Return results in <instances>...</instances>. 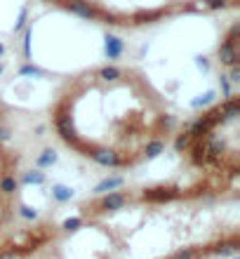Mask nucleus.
I'll return each instance as SVG.
<instances>
[{"mask_svg": "<svg viewBox=\"0 0 240 259\" xmlns=\"http://www.w3.org/2000/svg\"><path fill=\"white\" fill-rule=\"evenodd\" d=\"M87 156L92 158L94 163L104 165V167H116V165H120L118 153H116V151H111V149H94V151H90Z\"/></svg>", "mask_w": 240, "mask_h": 259, "instance_id": "nucleus-1", "label": "nucleus"}, {"mask_svg": "<svg viewBox=\"0 0 240 259\" xmlns=\"http://www.w3.org/2000/svg\"><path fill=\"white\" fill-rule=\"evenodd\" d=\"M219 59H221V64L224 66H233V64H238V50H236V42H221V47H219Z\"/></svg>", "mask_w": 240, "mask_h": 259, "instance_id": "nucleus-2", "label": "nucleus"}, {"mask_svg": "<svg viewBox=\"0 0 240 259\" xmlns=\"http://www.w3.org/2000/svg\"><path fill=\"white\" fill-rule=\"evenodd\" d=\"M125 203H127V193H122V191H118V193H106V196L101 198L99 207H101V210H120V207H122Z\"/></svg>", "mask_w": 240, "mask_h": 259, "instance_id": "nucleus-3", "label": "nucleus"}, {"mask_svg": "<svg viewBox=\"0 0 240 259\" xmlns=\"http://www.w3.org/2000/svg\"><path fill=\"white\" fill-rule=\"evenodd\" d=\"M68 10L73 14H78V17H82V19H99V12L90 2H68Z\"/></svg>", "mask_w": 240, "mask_h": 259, "instance_id": "nucleus-4", "label": "nucleus"}, {"mask_svg": "<svg viewBox=\"0 0 240 259\" xmlns=\"http://www.w3.org/2000/svg\"><path fill=\"white\" fill-rule=\"evenodd\" d=\"M122 40L120 38H116V36H106V57L108 59H118L120 55H122Z\"/></svg>", "mask_w": 240, "mask_h": 259, "instance_id": "nucleus-5", "label": "nucleus"}, {"mask_svg": "<svg viewBox=\"0 0 240 259\" xmlns=\"http://www.w3.org/2000/svg\"><path fill=\"white\" fill-rule=\"evenodd\" d=\"M162 151H165V141H162V139H153V141H148L146 144L144 156H146V160H153V158H158Z\"/></svg>", "mask_w": 240, "mask_h": 259, "instance_id": "nucleus-6", "label": "nucleus"}, {"mask_svg": "<svg viewBox=\"0 0 240 259\" xmlns=\"http://www.w3.org/2000/svg\"><path fill=\"white\" fill-rule=\"evenodd\" d=\"M118 186H122V177H111V179L99 181L94 193H108V191H113V189H118Z\"/></svg>", "mask_w": 240, "mask_h": 259, "instance_id": "nucleus-7", "label": "nucleus"}, {"mask_svg": "<svg viewBox=\"0 0 240 259\" xmlns=\"http://www.w3.org/2000/svg\"><path fill=\"white\" fill-rule=\"evenodd\" d=\"M17 189H19V181H17L14 175H7V177L0 179V191L5 193V196H12Z\"/></svg>", "mask_w": 240, "mask_h": 259, "instance_id": "nucleus-8", "label": "nucleus"}, {"mask_svg": "<svg viewBox=\"0 0 240 259\" xmlns=\"http://www.w3.org/2000/svg\"><path fill=\"white\" fill-rule=\"evenodd\" d=\"M52 198L54 200H59V203H66L73 198V191L68 189V186H61V184H54L52 186Z\"/></svg>", "mask_w": 240, "mask_h": 259, "instance_id": "nucleus-9", "label": "nucleus"}, {"mask_svg": "<svg viewBox=\"0 0 240 259\" xmlns=\"http://www.w3.org/2000/svg\"><path fill=\"white\" fill-rule=\"evenodd\" d=\"M174 196H177L174 189H158V191L144 193V198H148V200H170V198H174Z\"/></svg>", "mask_w": 240, "mask_h": 259, "instance_id": "nucleus-10", "label": "nucleus"}, {"mask_svg": "<svg viewBox=\"0 0 240 259\" xmlns=\"http://www.w3.org/2000/svg\"><path fill=\"white\" fill-rule=\"evenodd\" d=\"M38 167H50V165H54L57 163V153H54L52 149H47V151H42V156H40L38 160Z\"/></svg>", "mask_w": 240, "mask_h": 259, "instance_id": "nucleus-11", "label": "nucleus"}, {"mask_svg": "<svg viewBox=\"0 0 240 259\" xmlns=\"http://www.w3.org/2000/svg\"><path fill=\"white\" fill-rule=\"evenodd\" d=\"M45 181V175L40 172V170H33V172H26L24 177H21V184H42Z\"/></svg>", "mask_w": 240, "mask_h": 259, "instance_id": "nucleus-12", "label": "nucleus"}, {"mask_svg": "<svg viewBox=\"0 0 240 259\" xmlns=\"http://www.w3.org/2000/svg\"><path fill=\"white\" fill-rule=\"evenodd\" d=\"M99 76H101L104 80H118L122 73H120V68H118V66H104L101 71H99Z\"/></svg>", "mask_w": 240, "mask_h": 259, "instance_id": "nucleus-13", "label": "nucleus"}, {"mask_svg": "<svg viewBox=\"0 0 240 259\" xmlns=\"http://www.w3.org/2000/svg\"><path fill=\"white\" fill-rule=\"evenodd\" d=\"M31 33H33V28L26 26V31H24V55H26V59L31 57Z\"/></svg>", "mask_w": 240, "mask_h": 259, "instance_id": "nucleus-14", "label": "nucleus"}, {"mask_svg": "<svg viewBox=\"0 0 240 259\" xmlns=\"http://www.w3.org/2000/svg\"><path fill=\"white\" fill-rule=\"evenodd\" d=\"M19 73H21V76H45V71H42V68L31 66V64H28V66H24Z\"/></svg>", "mask_w": 240, "mask_h": 259, "instance_id": "nucleus-15", "label": "nucleus"}, {"mask_svg": "<svg viewBox=\"0 0 240 259\" xmlns=\"http://www.w3.org/2000/svg\"><path fill=\"white\" fill-rule=\"evenodd\" d=\"M19 215H21L24 219H36L38 217V212H36L33 207H28V205H21V207H19Z\"/></svg>", "mask_w": 240, "mask_h": 259, "instance_id": "nucleus-16", "label": "nucleus"}, {"mask_svg": "<svg viewBox=\"0 0 240 259\" xmlns=\"http://www.w3.org/2000/svg\"><path fill=\"white\" fill-rule=\"evenodd\" d=\"M80 224H82V219H80V217L66 219V221H64V229H66V231H76V229H78Z\"/></svg>", "mask_w": 240, "mask_h": 259, "instance_id": "nucleus-17", "label": "nucleus"}, {"mask_svg": "<svg viewBox=\"0 0 240 259\" xmlns=\"http://www.w3.org/2000/svg\"><path fill=\"white\" fill-rule=\"evenodd\" d=\"M212 97H214V92H205L200 99H196V101H193V106L198 109V106H202V104H210V101H212Z\"/></svg>", "mask_w": 240, "mask_h": 259, "instance_id": "nucleus-18", "label": "nucleus"}, {"mask_svg": "<svg viewBox=\"0 0 240 259\" xmlns=\"http://www.w3.org/2000/svg\"><path fill=\"white\" fill-rule=\"evenodd\" d=\"M188 141H191V135H188V132H184V135L179 137V139H177V149L179 151H184L188 146Z\"/></svg>", "mask_w": 240, "mask_h": 259, "instance_id": "nucleus-19", "label": "nucleus"}, {"mask_svg": "<svg viewBox=\"0 0 240 259\" xmlns=\"http://www.w3.org/2000/svg\"><path fill=\"white\" fill-rule=\"evenodd\" d=\"M24 26H26V10H21V12H19V21L14 24V31H21Z\"/></svg>", "mask_w": 240, "mask_h": 259, "instance_id": "nucleus-20", "label": "nucleus"}, {"mask_svg": "<svg viewBox=\"0 0 240 259\" xmlns=\"http://www.w3.org/2000/svg\"><path fill=\"white\" fill-rule=\"evenodd\" d=\"M228 0H207V7L210 10H219V7H226Z\"/></svg>", "mask_w": 240, "mask_h": 259, "instance_id": "nucleus-21", "label": "nucleus"}, {"mask_svg": "<svg viewBox=\"0 0 240 259\" xmlns=\"http://www.w3.org/2000/svg\"><path fill=\"white\" fill-rule=\"evenodd\" d=\"M174 259H196V252H191V250H186V252H177Z\"/></svg>", "mask_w": 240, "mask_h": 259, "instance_id": "nucleus-22", "label": "nucleus"}, {"mask_svg": "<svg viewBox=\"0 0 240 259\" xmlns=\"http://www.w3.org/2000/svg\"><path fill=\"white\" fill-rule=\"evenodd\" d=\"M231 80H233V82H238V80H240V71H238V64H233V66H231Z\"/></svg>", "mask_w": 240, "mask_h": 259, "instance_id": "nucleus-23", "label": "nucleus"}, {"mask_svg": "<svg viewBox=\"0 0 240 259\" xmlns=\"http://www.w3.org/2000/svg\"><path fill=\"white\" fill-rule=\"evenodd\" d=\"M221 90H224L226 95H231V82H228L226 76H221Z\"/></svg>", "mask_w": 240, "mask_h": 259, "instance_id": "nucleus-24", "label": "nucleus"}, {"mask_svg": "<svg viewBox=\"0 0 240 259\" xmlns=\"http://www.w3.org/2000/svg\"><path fill=\"white\" fill-rule=\"evenodd\" d=\"M10 139V130L7 127H0V141H7Z\"/></svg>", "mask_w": 240, "mask_h": 259, "instance_id": "nucleus-25", "label": "nucleus"}, {"mask_svg": "<svg viewBox=\"0 0 240 259\" xmlns=\"http://www.w3.org/2000/svg\"><path fill=\"white\" fill-rule=\"evenodd\" d=\"M0 259H17V257H14L12 252H5V255H0Z\"/></svg>", "mask_w": 240, "mask_h": 259, "instance_id": "nucleus-26", "label": "nucleus"}, {"mask_svg": "<svg viewBox=\"0 0 240 259\" xmlns=\"http://www.w3.org/2000/svg\"><path fill=\"white\" fill-rule=\"evenodd\" d=\"M2 52H5V47H2V45H0V55H2Z\"/></svg>", "mask_w": 240, "mask_h": 259, "instance_id": "nucleus-27", "label": "nucleus"}, {"mask_svg": "<svg viewBox=\"0 0 240 259\" xmlns=\"http://www.w3.org/2000/svg\"><path fill=\"white\" fill-rule=\"evenodd\" d=\"M0 73H2V64H0Z\"/></svg>", "mask_w": 240, "mask_h": 259, "instance_id": "nucleus-28", "label": "nucleus"}]
</instances>
